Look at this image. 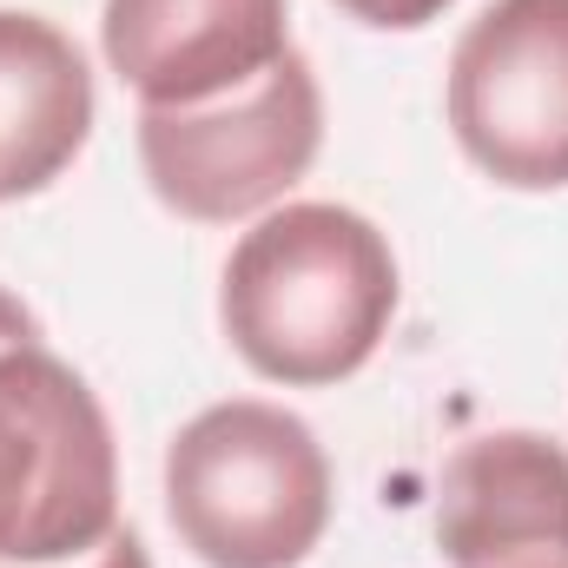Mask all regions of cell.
<instances>
[{"label":"cell","instance_id":"1","mask_svg":"<svg viewBox=\"0 0 568 568\" xmlns=\"http://www.w3.org/2000/svg\"><path fill=\"white\" fill-rule=\"evenodd\" d=\"M397 252L351 205H278L225 258L219 324L232 351L284 390L357 377L397 317Z\"/></svg>","mask_w":568,"mask_h":568},{"label":"cell","instance_id":"2","mask_svg":"<svg viewBox=\"0 0 568 568\" xmlns=\"http://www.w3.org/2000/svg\"><path fill=\"white\" fill-rule=\"evenodd\" d=\"M165 516L205 568H297L331 529V456L278 404H212L165 449Z\"/></svg>","mask_w":568,"mask_h":568},{"label":"cell","instance_id":"3","mask_svg":"<svg viewBox=\"0 0 568 568\" xmlns=\"http://www.w3.org/2000/svg\"><path fill=\"white\" fill-rule=\"evenodd\" d=\"M120 529L100 397L47 344L0 351V568H67Z\"/></svg>","mask_w":568,"mask_h":568},{"label":"cell","instance_id":"4","mask_svg":"<svg viewBox=\"0 0 568 568\" xmlns=\"http://www.w3.org/2000/svg\"><path fill=\"white\" fill-rule=\"evenodd\" d=\"M324 145V93L291 47L252 87L205 106H140V165L165 212L192 225H232L311 172Z\"/></svg>","mask_w":568,"mask_h":568},{"label":"cell","instance_id":"5","mask_svg":"<svg viewBox=\"0 0 568 568\" xmlns=\"http://www.w3.org/2000/svg\"><path fill=\"white\" fill-rule=\"evenodd\" d=\"M449 133L509 192L568 185V0H489L463 27Z\"/></svg>","mask_w":568,"mask_h":568},{"label":"cell","instance_id":"6","mask_svg":"<svg viewBox=\"0 0 568 568\" xmlns=\"http://www.w3.org/2000/svg\"><path fill=\"white\" fill-rule=\"evenodd\" d=\"M100 47L140 106H205L291 53L284 0H106Z\"/></svg>","mask_w":568,"mask_h":568},{"label":"cell","instance_id":"7","mask_svg":"<svg viewBox=\"0 0 568 568\" xmlns=\"http://www.w3.org/2000/svg\"><path fill=\"white\" fill-rule=\"evenodd\" d=\"M449 568H568V449L536 429L469 436L436 483Z\"/></svg>","mask_w":568,"mask_h":568},{"label":"cell","instance_id":"8","mask_svg":"<svg viewBox=\"0 0 568 568\" xmlns=\"http://www.w3.org/2000/svg\"><path fill=\"white\" fill-rule=\"evenodd\" d=\"M93 133V73L80 47L40 20L0 7V199L47 192Z\"/></svg>","mask_w":568,"mask_h":568},{"label":"cell","instance_id":"9","mask_svg":"<svg viewBox=\"0 0 568 568\" xmlns=\"http://www.w3.org/2000/svg\"><path fill=\"white\" fill-rule=\"evenodd\" d=\"M351 20H364V27H384V33H417L429 27L449 0H337Z\"/></svg>","mask_w":568,"mask_h":568},{"label":"cell","instance_id":"10","mask_svg":"<svg viewBox=\"0 0 568 568\" xmlns=\"http://www.w3.org/2000/svg\"><path fill=\"white\" fill-rule=\"evenodd\" d=\"M67 568H152V562H145V542L133 529H113L93 556H80V562H67Z\"/></svg>","mask_w":568,"mask_h":568},{"label":"cell","instance_id":"11","mask_svg":"<svg viewBox=\"0 0 568 568\" xmlns=\"http://www.w3.org/2000/svg\"><path fill=\"white\" fill-rule=\"evenodd\" d=\"M20 344H40V324L13 291H0V351H20Z\"/></svg>","mask_w":568,"mask_h":568}]
</instances>
